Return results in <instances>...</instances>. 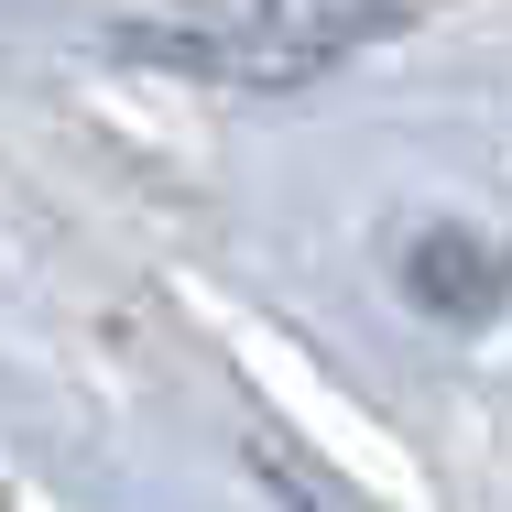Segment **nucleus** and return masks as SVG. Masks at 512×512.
I'll use <instances>...</instances> for the list:
<instances>
[{
	"label": "nucleus",
	"instance_id": "nucleus-1",
	"mask_svg": "<svg viewBox=\"0 0 512 512\" xmlns=\"http://www.w3.org/2000/svg\"><path fill=\"white\" fill-rule=\"evenodd\" d=\"M371 33H393V0H229L197 22H120V55L207 88H295L360 55Z\"/></svg>",
	"mask_w": 512,
	"mask_h": 512
}]
</instances>
